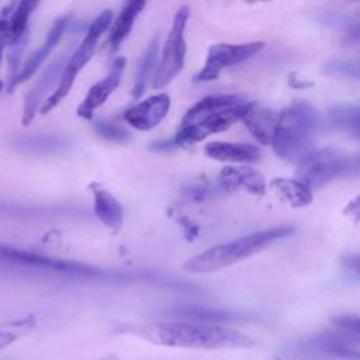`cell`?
Segmentation results:
<instances>
[{"instance_id": "6da1fadb", "label": "cell", "mask_w": 360, "mask_h": 360, "mask_svg": "<svg viewBox=\"0 0 360 360\" xmlns=\"http://www.w3.org/2000/svg\"><path fill=\"white\" fill-rule=\"evenodd\" d=\"M131 332L152 343L170 347L224 350L249 349L255 346V340L240 330L218 323L194 321H167L136 325L131 328Z\"/></svg>"}, {"instance_id": "7a4b0ae2", "label": "cell", "mask_w": 360, "mask_h": 360, "mask_svg": "<svg viewBox=\"0 0 360 360\" xmlns=\"http://www.w3.org/2000/svg\"><path fill=\"white\" fill-rule=\"evenodd\" d=\"M322 128L315 107L305 100H294L283 112L271 141V148L283 160L298 163L311 150Z\"/></svg>"}, {"instance_id": "3957f363", "label": "cell", "mask_w": 360, "mask_h": 360, "mask_svg": "<svg viewBox=\"0 0 360 360\" xmlns=\"http://www.w3.org/2000/svg\"><path fill=\"white\" fill-rule=\"evenodd\" d=\"M291 232V226H277L253 232L226 243L215 245L184 262L183 269L190 273L218 271L253 256L255 253L263 250L264 248L290 235Z\"/></svg>"}, {"instance_id": "277c9868", "label": "cell", "mask_w": 360, "mask_h": 360, "mask_svg": "<svg viewBox=\"0 0 360 360\" xmlns=\"http://www.w3.org/2000/svg\"><path fill=\"white\" fill-rule=\"evenodd\" d=\"M111 22H112V11L111 10L101 11V14H98L91 21L80 45L70 55V58L66 59L55 90L42 103V105L39 108L41 114H48L70 93L77 75L84 68V65L93 58L100 37L107 31V28L111 25Z\"/></svg>"}, {"instance_id": "5b68a950", "label": "cell", "mask_w": 360, "mask_h": 360, "mask_svg": "<svg viewBox=\"0 0 360 360\" xmlns=\"http://www.w3.org/2000/svg\"><path fill=\"white\" fill-rule=\"evenodd\" d=\"M356 165V159L340 148L314 149L298 162L297 179L312 190L350 173Z\"/></svg>"}, {"instance_id": "8992f818", "label": "cell", "mask_w": 360, "mask_h": 360, "mask_svg": "<svg viewBox=\"0 0 360 360\" xmlns=\"http://www.w3.org/2000/svg\"><path fill=\"white\" fill-rule=\"evenodd\" d=\"M190 10L187 6L180 7L173 17L172 28L165 41L158 72L153 79V89H162L166 84H169L184 68L187 51L184 31Z\"/></svg>"}, {"instance_id": "52a82bcc", "label": "cell", "mask_w": 360, "mask_h": 360, "mask_svg": "<svg viewBox=\"0 0 360 360\" xmlns=\"http://www.w3.org/2000/svg\"><path fill=\"white\" fill-rule=\"evenodd\" d=\"M255 101H243L214 112H208L190 124L180 125L173 141L177 146H187L205 139L212 134L226 131L236 121H240Z\"/></svg>"}, {"instance_id": "ba28073f", "label": "cell", "mask_w": 360, "mask_h": 360, "mask_svg": "<svg viewBox=\"0 0 360 360\" xmlns=\"http://www.w3.org/2000/svg\"><path fill=\"white\" fill-rule=\"evenodd\" d=\"M264 48L263 41H253L246 44H214L208 48L207 59L201 70L195 75L194 80L201 82H211L215 80L219 73L231 66L239 65Z\"/></svg>"}, {"instance_id": "9c48e42d", "label": "cell", "mask_w": 360, "mask_h": 360, "mask_svg": "<svg viewBox=\"0 0 360 360\" xmlns=\"http://www.w3.org/2000/svg\"><path fill=\"white\" fill-rule=\"evenodd\" d=\"M0 263L7 266L38 269V270H48V271L68 273V274H87L93 271L91 267H87L84 264H77L72 262L48 257L39 253L15 249L1 243H0Z\"/></svg>"}, {"instance_id": "30bf717a", "label": "cell", "mask_w": 360, "mask_h": 360, "mask_svg": "<svg viewBox=\"0 0 360 360\" xmlns=\"http://www.w3.org/2000/svg\"><path fill=\"white\" fill-rule=\"evenodd\" d=\"M66 59L68 58L65 55L58 56L51 65H48L45 68L41 77L25 93L24 103H22V117H21V124L24 127H28L32 122V120L35 118L37 112L39 111L42 103L46 100L49 93L52 90H55Z\"/></svg>"}, {"instance_id": "8fae6325", "label": "cell", "mask_w": 360, "mask_h": 360, "mask_svg": "<svg viewBox=\"0 0 360 360\" xmlns=\"http://www.w3.org/2000/svg\"><path fill=\"white\" fill-rule=\"evenodd\" d=\"M170 97L166 93H158L131 105L124 111V120L138 131H150L158 127L170 110Z\"/></svg>"}, {"instance_id": "7c38bea8", "label": "cell", "mask_w": 360, "mask_h": 360, "mask_svg": "<svg viewBox=\"0 0 360 360\" xmlns=\"http://www.w3.org/2000/svg\"><path fill=\"white\" fill-rule=\"evenodd\" d=\"M125 65H127L125 56H120L112 62V66H111L108 75L90 87L84 100L77 107L76 112L79 117H82L84 120L93 118L94 110H97L100 105H103L107 101V98L115 91V89L120 86Z\"/></svg>"}, {"instance_id": "4fadbf2b", "label": "cell", "mask_w": 360, "mask_h": 360, "mask_svg": "<svg viewBox=\"0 0 360 360\" xmlns=\"http://www.w3.org/2000/svg\"><path fill=\"white\" fill-rule=\"evenodd\" d=\"M69 21H70V14H66V15L59 17L53 22V25L51 27L45 41H44V44L35 52H32L28 56V59L22 63L21 70H20L18 76L15 77V80L11 86V93L15 90V87H18L21 83L27 82L28 79H31L35 75V72L41 68V65L45 62V59L49 56V53L53 51V48L59 44L60 38L65 34V30H66Z\"/></svg>"}, {"instance_id": "5bb4252c", "label": "cell", "mask_w": 360, "mask_h": 360, "mask_svg": "<svg viewBox=\"0 0 360 360\" xmlns=\"http://www.w3.org/2000/svg\"><path fill=\"white\" fill-rule=\"evenodd\" d=\"M219 186L226 191L245 190L253 195L266 194V181L262 173L252 166H225L219 173Z\"/></svg>"}, {"instance_id": "9a60e30c", "label": "cell", "mask_w": 360, "mask_h": 360, "mask_svg": "<svg viewBox=\"0 0 360 360\" xmlns=\"http://www.w3.org/2000/svg\"><path fill=\"white\" fill-rule=\"evenodd\" d=\"M240 121L260 143L270 145L280 122V112L253 103Z\"/></svg>"}, {"instance_id": "2e32d148", "label": "cell", "mask_w": 360, "mask_h": 360, "mask_svg": "<svg viewBox=\"0 0 360 360\" xmlns=\"http://www.w3.org/2000/svg\"><path fill=\"white\" fill-rule=\"evenodd\" d=\"M204 152L208 158L219 162L231 163H255L260 159L259 148L250 143H235V142H208L204 146Z\"/></svg>"}, {"instance_id": "e0dca14e", "label": "cell", "mask_w": 360, "mask_h": 360, "mask_svg": "<svg viewBox=\"0 0 360 360\" xmlns=\"http://www.w3.org/2000/svg\"><path fill=\"white\" fill-rule=\"evenodd\" d=\"M94 197V214L100 222L117 232L124 221V211L120 201L100 184L90 186Z\"/></svg>"}, {"instance_id": "ac0fdd59", "label": "cell", "mask_w": 360, "mask_h": 360, "mask_svg": "<svg viewBox=\"0 0 360 360\" xmlns=\"http://www.w3.org/2000/svg\"><path fill=\"white\" fill-rule=\"evenodd\" d=\"M148 0H128L127 4L122 7L117 18L110 25V35H108V45L110 51L115 52L121 42L128 37L131 32L135 20L146 6Z\"/></svg>"}, {"instance_id": "d6986e66", "label": "cell", "mask_w": 360, "mask_h": 360, "mask_svg": "<svg viewBox=\"0 0 360 360\" xmlns=\"http://www.w3.org/2000/svg\"><path fill=\"white\" fill-rule=\"evenodd\" d=\"M243 101H248V98L243 94H235V93H228V94H212V96H207L202 100H200L198 103H195L183 117L181 120V125L183 124H190L193 121H195L197 118L208 114V112H214L231 105H236L240 104Z\"/></svg>"}, {"instance_id": "ffe728a7", "label": "cell", "mask_w": 360, "mask_h": 360, "mask_svg": "<svg viewBox=\"0 0 360 360\" xmlns=\"http://www.w3.org/2000/svg\"><path fill=\"white\" fill-rule=\"evenodd\" d=\"M270 187L292 208H301L312 202V190L298 179H274L270 181Z\"/></svg>"}, {"instance_id": "44dd1931", "label": "cell", "mask_w": 360, "mask_h": 360, "mask_svg": "<svg viewBox=\"0 0 360 360\" xmlns=\"http://www.w3.org/2000/svg\"><path fill=\"white\" fill-rule=\"evenodd\" d=\"M41 0H14V6L8 15L10 44L18 41L25 32H28V21L32 13L39 6ZM8 44V45H10Z\"/></svg>"}, {"instance_id": "7402d4cb", "label": "cell", "mask_w": 360, "mask_h": 360, "mask_svg": "<svg viewBox=\"0 0 360 360\" xmlns=\"http://www.w3.org/2000/svg\"><path fill=\"white\" fill-rule=\"evenodd\" d=\"M8 142L14 149L27 153H51L62 149L66 145L62 138L53 135L14 136Z\"/></svg>"}, {"instance_id": "603a6c76", "label": "cell", "mask_w": 360, "mask_h": 360, "mask_svg": "<svg viewBox=\"0 0 360 360\" xmlns=\"http://www.w3.org/2000/svg\"><path fill=\"white\" fill-rule=\"evenodd\" d=\"M330 124L347 134L359 136L360 132V110L353 104H338L329 108Z\"/></svg>"}, {"instance_id": "cb8c5ba5", "label": "cell", "mask_w": 360, "mask_h": 360, "mask_svg": "<svg viewBox=\"0 0 360 360\" xmlns=\"http://www.w3.org/2000/svg\"><path fill=\"white\" fill-rule=\"evenodd\" d=\"M35 326L37 319L31 314L18 319H11L0 323V350L27 336L35 329Z\"/></svg>"}, {"instance_id": "d4e9b609", "label": "cell", "mask_w": 360, "mask_h": 360, "mask_svg": "<svg viewBox=\"0 0 360 360\" xmlns=\"http://www.w3.org/2000/svg\"><path fill=\"white\" fill-rule=\"evenodd\" d=\"M158 51H159V42L158 38H155L146 48L145 55L142 56L138 69H136V76H135V83L132 89V97L139 98L143 91L146 90V82L150 76V72L155 66V62L158 59Z\"/></svg>"}, {"instance_id": "484cf974", "label": "cell", "mask_w": 360, "mask_h": 360, "mask_svg": "<svg viewBox=\"0 0 360 360\" xmlns=\"http://www.w3.org/2000/svg\"><path fill=\"white\" fill-rule=\"evenodd\" d=\"M28 39H30V31L25 32L18 41H15V42H13V44H10L7 46L8 48V52H7L8 76H7V80H6V90H7V93H11V86H13L15 77L18 76V73L21 70L22 53L25 51Z\"/></svg>"}, {"instance_id": "4316f807", "label": "cell", "mask_w": 360, "mask_h": 360, "mask_svg": "<svg viewBox=\"0 0 360 360\" xmlns=\"http://www.w3.org/2000/svg\"><path fill=\"white\" fill-rule=\"evenodd\" d=\"M179 316L186 318V319H191L194 322H205V323H217V322H222V321H231L232 319V314L221 311V309H205V308H188V309H183V311H177L176 312Z\"/></svg>"}, {"instance_id": "83f0119b", "label": "cell", "mask_w": 360, "mask_h": 360, "mask_svg": "<svg viewBox=\"0 0 360 360\" xmlns=\"http://www.w3.org/2000/svg\"><path fill=\"white\" fill-rule=\"evenodd\" d=\"M323 73L345 77H359V62L356 59H332L323 65Z\"/></svg>"}, {"instance_id": "f1b7e54d", "label": "cell", "mask_w": 360, "mask_h": 360, "mask_svg": "<svg viewBox=\"0 0 360 360\" xmlns=\"http://www.w3.org/2000/svg\"><path fill=\"white\" fill-rule=\"evenodd\" d=\"M94 131L108 139V141H112V142H120V143H124L129 139V134L128 131H125L124 128H121L120 125L117 124H112L110 121H105V120H98L94 122Z\"/></svg>"}, {"instance_id": "f546056e", "label": "cell", "mask_w": 360, "mask_h": 360, "mask_svg": "<svg viewBox=\"0 0 360 360\" xmlns=\"http://www.w3.org/2000/svg\"><path fill=\"white\" fill-rule=\"evenodd\" d=\"M14 6V0L10 1L7 6L3 7L1 13H0V66H1V62H3V55H4V51L6 48L10 44V28H8V15H10V11ZM3 86L4 83L0 82V93L3 91Z\"/></svg>"}, {"instance_id": "4dcf8cb0", "label": "cell", "mask_w": 360, "mask_h": 360, "mask_svg": "<svg viewBox=\"0 0 360 360\" xmlns=\"http://www.w3.org/2000/svg\"><path fill=\"white\" fill-rule=\"evenodd\" d=\"M332 322H333L336 326H340V328H343V329H347V330H352V332H354V333H359V319H357V318L343 315V316L332 318Z\"/></svg>"}, {"instance_id": "1f68e13d", "label": "cell", "mask_w": 360, "mask_h": 360, "mask_svg": "<svg viewBox=\"0 0 360 360\" xmlns=\"http://www.w3.org/2000/svg\"><path fill=\"white\" fill-rule=\"evenodd\" d=\"M177 145L174 143L173 139H165V141H158L155 143L150 145L152 149H158V150H167V149H172V148H176Z\"/></svg>"}, {"instance_id": "d6a6232c", "label": "cell", "mask_w": 360, "mask_h": 360, "mask_svg": "<svg viewBox=\"0 0 360 360\" xmlns=\"http://www.w3.org/2000/svg\"><path fill=\"white\" fill-rule=\"evenodd\" d=\"M98 360H117V357L114 354H107V356H103L100 357Z\"/></svg>"}, {"instance_id": "836d02e7", "label": "cell", "mask_w": 360, "mask_h": 360, "mask_svg": "<svg viewBox=\"0 0 360 360\" xmlns=\"http://www.w3.org/2000/svg\"><path fill=\"white\" fill-rule=\"evenodd\" d=\"M248 3H257V1H270V0H245Z\"/></svg>"}]
</instances>
